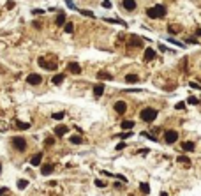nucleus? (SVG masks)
Returning a JSON list of instances; mask_svg holds the SVG:
<instances>
[{"mask_svg": "<svg viewBox=\"0 0 201 196\" xmlns=\"http://www.w3.org/2000/svg\"><path fill=\"white\" fill-rule=\"evenodd\" d=\"M196 35H200V37H201V28H198V30H196Z\"/></svg>", "mask_w": 201, "mask_h": 196, "instance_id": "obj_44", "label": "nucleus"}, {"mask_svg": "<svg viewBox=\"0 0 201 196\" xmlns=\"http://www.w3.org/2000/svg\"><path fill=\"white\" fill-rule=\"evenodd\" d=\"M5 196H9V195H5Z\"/></svg>", "mask_w": 201, "mask_h": 196, "instance_id": "obj_46", "label": "nucleus"}, {"mask_svg": "<svg viewBox=\"0 0 201 196\" xmlns=\"http://www.w3.org/2000/svg\"><path fill=\"white\" fill-rule=\"evenodd\" d=\"M28 186V180H18V189H25Z\"/></svg>", "mask_w": 201, "mask_h": 196, "instance_id": "obj_30", "label": "nucleus"}, {"mask_svg": "<svg viewBox=\"0 0 201 196\" xmlns=\"http://www.w3.org/2000/svg\"><path fill=\"white\" fill-rule=\"evenodd\" d=\"M170 32H171V34H177V32H178V28H175V27H170Z\"/></svg>", "mask_w": 201, "mask_h": 196, "instance_id": "obj_40", "label": "nucleus"}, {"mask_svg": "<svg viewBox=\"0 0 201 196\" xmlns=\"http://www.w3.org/2000/svg\"><path fill=\"white\" fill-rule=\"evenodd\" d=\"M71 143L72 145H79V143H83V140H81V136H71Z\"/></svg>", "mask_w": 201, "mask_h": 196, "instance_id": "obj_26", "label": "nucleus"}, {"mask_svg": "<svg viewBox=\"0 0 201 196\" xmlns=\"http://www.w3.org/2000/svg\"><path fill=\"white\" fill-rule=\"evenodd\" d=\"M139 191H141L143 195H148V193H150V186H148L147 182H143V184H139Z\"/></svg>", "mask_w": 201, "mask_h": 196, "instance_id": "obj_23", "label": "nucleus"}, {"mask_svg": "<svg viewBox=\"0 0 201 196\" xmlns=\"http://www.w3.org/2000/svg\"><path fill=\"white\" fill-rule=\"evenodd\" d=\"M124 149H125V143H124V141H122V143H118V145H117V150H124Z\"/></svg>", "mask_w": 201, "mask_h": 196, "instance_id": "obj_36", "label": "nucleus"}, {"mask_svg": "<svg viewBox=\"0 0 201 196\" xmlns=\"http://www.w3.org/2000/svg\"><path fill=\"white\" fill-rule=\"evenodd\" d=\"M5 7H7V9H12V7H14V2H12V0H9V2L5 4Z\"/></svg>", "mask_w": 201, "mask_h": 196, "instance_id": "obj_34", "label": "nucleus"}, {"mask_svg": "<svg viewBox=\"0 0 201 196\" xmlns=\"http://www.w3.org/2000/svg\"><path fill=\"white\" fill-rule=\"evenodd\" d=\"M194 147H196V145H194V141H184V143H182V149H184L185 152H192V150H194Z\"/></svg>", "mask_w": 201, "mask_h": 196, "instance_id": "obj_15", "label": "nucleus"}, {"mask_svg": "<svg viewBox=\"0 0 201 196\" xmlns=\"http://www.w3.org/2000/svg\"><path fill=\"white\" fill-rule=\"evenodd\" d=\"M129 46H134V48H139V46H143V42H141V37H138V35H131V37H129Z\"/></svg>", "mask_w": 201, "mask_h": 196, "instance_id": "obj_7", "label": "nucleus"}, {"mask_svg": "<svg viewBox=\"0 0 201 196\" xmlns=\"http://www.w3.org/2000/svg\"><path fill=\"white\" fill-rule=\"evenodd\" d=\"M125 81H127V83H138L139 78H138V74H127V76H125Z\"/></svg>", "mask_w": 201, "mask_h": 196, "instance_id": "obj_21", "label": "nucleus"}, {"mask_svg": "<svg viewBox=\"0 0 201 196\" xmlns=\"http://www.w3.org/2000/svg\"><path fill=\"white\" fill-rule=\"evenodd\" d=\"M16 126H18V129H21V131H26V129L30 127V124H26V122H16Z\"/></svg>", "mask_w": 201, "mask_h": 196, "instance_id": "obj_25", "label": "nucleus"}, {"mask_svg": "<svg viewBox=\"0 0 201 196\" xmlns=\"http://www.w3.org/2000/svg\"><path fill=\"white\" fill-rule=\"evenodd\" d=\"M79 12H81L83 16H87V18H94V12H92V11H87V9H81Z\"/></svg>", "mask_w": 201, "mask_h": 196, "instance_id": "obj_28", "label": "nucleus"}, {"mask_svg": "<svg viewBox=\"0 0 201 196\" xmlns=\"http://www.w3.org/2000/svg\"><path fill=\"white\" fill-rule=\"evenodd\" d=\"M187 103H189V104H200V99L194 97V95H191V97L187 99Z\"/></svg>", "mask_w": 201, "mask_h": 196, "instance_id": "obj_29", "label": "nucleus"}, {"mask_svg": "<svg viewBox=\"0 0 201 196\" xmlns=\"http://www.w3.org/2000/svg\"><path fill=\"white\" fill-rule=\"evenodd\" d=\"M157 118V110L155 108H143L141 110V120L145 122H154Z\"/></svg>", "mask_w": 201, "mask_h": 196, "instance_id": "obj_2", "label": "nucleus"}, {"mask_svg": "<svg viewBox=\"0 0 201 196\" xmlns=\"http://www.w3.org/2000/svg\"><path fill=\"white\" fill-rule=\"evenodd\" d=\"M147 14H148V18H152V19H157V18H162L164 14H166V7L164 5H154V7H148L147 9Z\"/></svg>", "mask_w": 201, "mask_h": 196, "instance_id": "obj_1", "label": "nucleus"}, {"mask_svg": "<svg viewBox=\"0 0 201 196\" xmlns=\"http://www.w3.org/2000/svg\"><path fill=\"white\" fill-rule=\"evenodd\" d=\"M164 141L170 143V145H173L175 141H178V133L173 131V129H168V131L164 133Z\"/></svg>", "mask_w": 201, "mask_h": 196, "instance_id": "obj_4", "label": "nucleus"}, {"mask_svg": "<svg viewBox=\"0 0 201 196\" xmlns=\"http://www.w3.org/2000/svg\"><path fill=\"white\" fill-rule=\"evenodd\" d=\"M102 94H104V85H101V83H99V85H95V87H94V95L99 99Z\"/></svg>", "mask_w": 201, "mask_h": 196, "instance_id": "obj_13", "label": "nucleus"}, {"mask_svg": "<svg viewBox=\"0 0 201 196\" xmlns=\"http://www.w3.org/2000/svg\"><path fill=\"white\" fill-rule=\"evenodd\" d=\"M185 42H191V44H198V41H196V39H194V37H189V39H187V41H185Z\"/></svg>", "mask_w": 201, "mask_h": 196, "instance_id": "obj_35", "label": "nucleus"}, {"mask_svg": "<svg viewBox=\"0 0 201 196\" xmlns=\"http://www.w3.org/2000/svg\"><path fill=\"white\" fill-rule=\"evenodd\" d=\"M101 5H102L104 9H111V2H109V0H102V4H101Z\"/></svg>", "mask_w": 201, "mask_h": 196, "instance_id": "obj_32", "label": "nucleus"}, {"mask_svg": "<svg viewBox=\"0 0 201 196\" xmlns=\"http://www.w3.org/2000/svg\"><path fill=\"white\" fill-rule=\"evenodd\" d=\"M37 62H39L41 67H44V69H48V71H55V69H57V64H55V62H48L44 57H39Z\"/></svg>", "mask_w": 201, "mask_h": 196, "instance_id": "obj_5", "label": "nucleus"}, {"mask_svg": "<svg viewBox=\"0 0 201 196\" xmlns=\"http://www.w3.org/2000/svg\"><path fill=\"white\" fill-rule=\"evenodd\" d=\"M5 195V187H2V189H0V196H4Z\"/></svg>", "mask_w": 201, "mask_h": 196, "instance_id": "obj_43", "label": "nucleus"}, {"mask_svg": "<svg viewBox=\"0 0 201 196\" xmlns=\"http://www.w3.org/2000/svg\"><path fill=\"white\" fill-rule=\"evenodd\" d=\"M42 81V78H41V74H28V78H26V83L28 85H39Z\"/></svg>", "mask_w": 201, "mask_h": 196, "instance_id": "obj_6", "label": "nucleus"}, {"mask_svg": "<svg viewBox=\"0 0 201 196\" xmlns=\"http://www.w3.org/2000/svg\"><path fill=\"white\" fill-rule=\"evenodd\" d=\"M44 143H46V147H51V145L55 143V138H51V136H49V138H46V140H44Z\"/></svg>", "mask_w": 201, "mask_h": 196, "instance_id": "obj_31", "label": "nucleus"}, {"mask_svg": "<svg viewBox=\"0 0 201 196\" xmlns=\"http://www.w3.org/2000/svg\"><path fill=\"white\" fill-rule=\"evenodd\" d=\"M32 12H34V14H42V12H44V11H41V9H34V11H32Z\"/></svg>", "mask_w": 201, "mask_h": 196, "instance_id": "obj_39", "label": "nucleus"}, {"mask_svg": "<svg viewBox=\"0 0 201 196\" xmlns=\"http://www.w3.org/2000/svg\"><path fill=\"white\" fill-rule=\"evenodd\" d=\"M0 172H2V164H0Z\"/></svg>", "mask_w": 201, "mask_h": 196, "instance_id": "obj_45", "label": "nucleus"}, {"mask_svg": "<svg viewBox=\"0 0 201 196\" xmlns=\"http://www.w3.org/2000/svg\"><path fill=\"white\" fill-rule=\"evenodd\" d=\"M64 30H65L67 34H72V32H74V25H72V23H65V25H64Z\"/></svg>", "mask_w": 201, "mask_h": 196, "instance_id": "obj_24", "label": "nucleus"}, {"mask_svg": "<svg viewBox=\"0 0 201 196\" xmlns=\"http://www.w3.org/2000/svg\"><path fill=\"white\" fill-rule=\"evenodd\" d=\"M143 58H145V62H152V60L155 58V51H154L152 48H147V50H145V55H143Z\"/></svg>", "mask_w": 201, "mask_h": 196, "instance_id": "obj_10", "label": "nucleus"}, {"mask_svg": "<svg viewBox=\"0 0 201 196\" xmlns=\"http://www.w3.org/2000/svg\"><path fill=\"white\" fill-rule=\"evenodd\" d=\"M177 163L185 164V166H191V159H189L187 156H178V157H177Z\"/></svg>", "mask_w": 201, "mask_h": 196, "instance_id": "obj_19", "label": "nucleus"}, {"mask_svg": "<svg viewBox=\"0 0 201 196\" xmlns=\"http://www.w3.org/2000/svg\"><path fill=\"white\" fill-rule=\"evenodd\" d=\"M191 87H192V88H201V87H200V83H194V81L191 83Z\"/></svg>", "mask_w": 201, "mask_h": 196, "instance_id": "obj_42", "label": "nucleus"}, {"mask_svg": "<svg viewBox=\"0 0 201 196\" xmlns=\"http://www.w3.org/2000/svg\"><path fill=\"white\" fill-rule=\"evenodd\" d=\"M11 143H12V147H14L16 150H19V152H23V150L26 149V140L21 138V136H14V138L11 140Z\"/></svg>", "mask_w": 201, "mask_h": 196, "instance_id": "obj_3", "label": "nucleus"}, {"mask_svg": "<svg viewBox=\"0 0 201 196\" xmlns=\"http://www.w3.org/2000/svg\"><path fill=\"white\" fill-rule=\"evenodd\" d=\"M51 81H53V85H60V83L64 81V74H55Z\"/></svg>", "mask_w": 201, "mask_h": 196, "instance_id": "obj_22", "label": "nucleus"}, {"mask_svg": "<svg viewBox=\"0 0 201 196\" xmlns=\"http://www.w3.org/2000/svg\"><path fill=\"white\" fill-rule=\"evenodd\" d=\"M129 136H131V131H127V133H122V134H120V138H129Z\"/></svg>", "mask_w": 201, "mask_h": 196, "instance_id": "obj_38", "label": "nucleus"}, {"mask_svg": "<svg viewBox=\"0 0 201 196\" xmlns=\"http://www.w3.org/2000/svg\"><path fill=\"white\" fill-rule=\"evenodd\" d=\"M67 71H71L72 74H79V73H81V65H79L78 62H71V64L67 65Z\"/></svg>", "mask_w": 201, "mask_h": 196, "instance_id": "obj_8", "label": "nucleus"}, {"mask_svg": "<svg viewBox=\"0 0 201 196\" xmlns=\"http://www.w3.org/2000/svg\"><path fill=\"white\" fill-rule=\"evenodd\" d=\"M53 172H55V164H44L42 170H41L42 175H49V173H53Z\"/></svg>", "mask_w": 201, "mask_h": 196, "instance_id": "obj_14", "label": "nucleus"}, {"mask_svg": "<svg viewBox=\"0 0 201 196\" xmlns=\"http://www.w3.org/2000/svg\"><path fill=\"white\" fill-rule=\"evenodd\" d=\"M120 127L125 129V131H131V129L134 127V122H132V120H124V122L120 124Z\"/></svg>", "mask_w": 201, "mask_h": 196, "instance_id": "obj_18", "label": "nucleus"}, {"mask_svg": "<svg viewBox=\"0 0 201 196\" xmlns=\"http://www.w3.org/2000/svg\"><path fill=\"white\" fill-rule=\"evenodd\" d=\"M69 133V127H65V126H57L55 127V134L57 136H64V134H67Z\"/></svg>", "mask_w": 201, "mask_h": 196, "instance_id": "obj_12", "label": "nucleus"}, {"mask_svg": "<svg viewBox=\"0 0 201 196\" xmlns=\"http://www.w3.org/2000/svg\"><path fill=\"white\" fill-rule=\"evenodd\" d=\"M51 117H53V118H55V120H62V118H64V117H65V113H64V111H57V113H53V115H51Z\"/></svg>", "mask_w": 201, "mask_h": 196, "instance_id": "obj_27", "label": "nucleus"}, {"mask_svg": "<svg viewBox=\"0 0 201 196\" xmlns=\"http://www.w3.org/2000/svg\"><path fill=\"white\" fill-rule=\"evenodd\" d=\"M95 186H97V187H104L106 184H104L102 180H99V179H97V180H95Z\"/></svg>", "mask_w": 201, "mask_h": 196, "instance_id": "obj_33", "label": "nucleus"}, {"mask_svg": "<svg viewBox=\"0 0 201 196\" xmlns=\"http://www.w3.org/2000/svg\"><path fill=\"white\" fill-rule=\"evenodd\" d=\"M41 161H42V154H35V156L30 159V164H32V166H39Z\"/></svg>", "mask_w": 201, "mask_h": 196, "instance_id": "obj_16", "label": "nucleus"}, {"mask_svg": "<svg viewBox=\"0 0 201 196\" xmlns=\"http://www.w3.org/2000/svg\"><path fill=\"white\" fill-rule=\"evenodd\" d=\"M65 18H67V14H65V12H60V14L57 16V19H55V23H57L58 27H62V25L65 23Z\"/></svg>", "mask_w": 201, "mask_h": 196, "instance_id": "obj_17", "label": "nucleus"}, {"mask_svg": "<svg viewBox=\"0 0 201 196\" xmlns=\"http://www.w3.org/2000/svg\"><path fill=\"white\" fill-rule=\"evenodd\" d=\"M115 111L120 113V115L125 113V111H127V104H125L124 101H117V103H115Z\"/></svg>", "mask_w": 201, "mask_h": 196, "instance_id": "obj_9", "label": "nucleus"}, {"mask_svg": "<svg viewBox=\"0 0 201 196\" xmlns=\"http://www.w3.org/2000/svg\"><path fill=\"white\" fill-rule=\"evenodd\" d=\"M138 154H148V149H141V150H138Z\"/></svg>", "mask_w": 201, "mask_h": 196, "instance_id": "obj_41", "label": "nucleus"}, {"mask_svg": "<svg viewBox=\"0 0 201 196\" xmlns=\"http://www.w3.org/2000/svg\"><path fill=\"white\" fill-rule=\"evenodd\" d=\"M184 108H185V103H178L177 104V110H184Z\"/></svg>", "mask_w": 201, "mask_h": 196, "instance_id": "obj_37", "label": "nucleus"}, {"mask_svg": "<svg viewBox=\"0 0 201 196\" xmlns=\"http://www.w3.org/2000/svg\"><path fill=\"white\" fill-rule=\"evenodd\" d=\"M122 5L125 11H134L136 9V0H122Z\"/></svg>", "mask_w": 201, "mask_h": 196, "instance_id": "obj_11", "label": "nucleus"}, {"mask_svg": "<svg viewBox=\"0 0 201 196\" xmlns=\"http://www.w3.org/2000/svg\"><path fill=\"white\" fill-rule=\"evenodd\" d=\"M97 78H99V80H113V76H111L109 73H104V71H99V73H97Z\"/></svg>", "mask_w": 201, "mask_h": 196, "instance_id": "obj_20", "label": "nucleus"}]
</instances>
